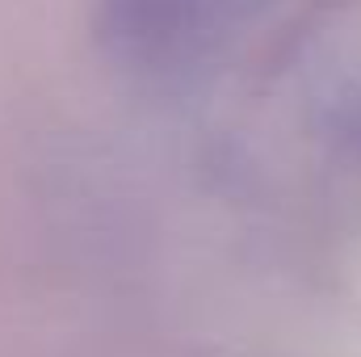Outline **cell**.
<instances>
[{
    "label": "cell",
    "mask_w": 361,
    "mask_h": 357,
    "mask_svg": "<svg viewBox=\"0 0 361 357\" xmlns=\"http://www.w3.org/2000/svg\"><path fill=\"white\" fill-rule=\"evenodd\" d=\"M273 0H101L105 38L130 68L169 72L206 63Z\"/></svg>",
    "instance_id": "obj_1"
}]
</instances>
